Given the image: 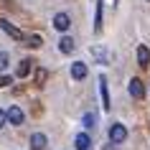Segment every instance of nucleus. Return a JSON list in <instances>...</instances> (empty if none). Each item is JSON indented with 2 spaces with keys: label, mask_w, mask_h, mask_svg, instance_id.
Here are the masks:
<instances>
[{
  "label": "nucleus",
  "mask_w": 150,
  "mask_h": 150,
  "mask_svg": "<svg viewBox=\"0 0 150 150\" xmlns=\"http://www.w3.org/2000/svg\"><path fill=\"white\" fill-rule=\"evenodd\" d=\"M69 25H71V18L69 16H66V13H56V16H54V28H56V31H69Z\"/></svg>",
  "instance_id": "39448f33"
},
{
  "label": "nucleus",
  "mask_w": 150,
  "mask_h": 150,
  "mask_svg": "<svg viewBox=\"0 0 150 150\" xmlns=\"http://www.w3.org/2000/svg\"><path fill=\"white\" fill-rule=\"evenodd\" d=\"M74 48H76L74 38H71V36H61V41H59V51H61V54H74Z\"/></svg>",
  "instance_id": "1a4fd4ad"
},
{
  "label": "nucleus",
  "mask_w": 150,
  "mask_h": 150,
  "mask_svg": "<svg viewBox=\"0 0 150 150\" xmlns=\"http://www.w3.org/2000/svg\"><path fill=\"white\" fill-rule=\"evenodd\" d=\"M25 43H28L31 48H38V46H41V36H28V41H25Z\"/></svg>",
  "instance_id": "dca6fc26"
},
{
  "label": "nucleus",
  "mask_w": 150,
  "mask_h": 150,
  "mask_svg": "<svg viewBox=\"0 0 150 150\" xmlns=\"http://www.w3.org/2000/svg\"><path fill=\"white\" fill-rule=\"evenodd\" d=\"M125 140H127V127L122 125V122H115V125L110 127V142H115V145H122Z\"/></svg>",
  "instance_id": "f257e3e1"
},
{
  "label": "nucleus",
  "mask_w": 150,
  "mask_h": 150,
  "mask_svg": "<svg viewBox=\"0 0 150 150\" xmlns=\"http://www.w3.org/2000/svg\"><path fill=\"white\" fill-rule=\"evenodd\" d=\"M137 64L140 66H148L150 64V48L148 46H137Z\"/></svg>",
  "instance_id": "f8f14e48"
},
{
  "label": "nucleus",
  "mask_w": 150,
  "mask_h": 150,
  "mask_svg": "<svg viewBox=\"0 0 150 150\" xmlns=\"http://www.w3.org/2000/svg\"><path fill=\"white\" fill-rule=\"evenodd\" d=\"M28 71H31V59H21V64H18V76L23 79V76H28Z\"/></svg>",
  "instance_id": "ddd939ff"
},
{
  "label": "nucleus",
  "mask_w": 150,
  "mask_h": 150,
  "mask_svg": "<svg viewBox=\"0 0 150 150\" xmlns=\"http://www.w3.org/2000/svg\"><path fill=\"white\" fill-rule=\"evenodd\" d=\"M94 115H92V112H87V115H84V117H81V122H84V127H87V130H89V127H94Z\"/></svg>",
  "instance_id": "2eb2a0df"
},
{
  "label": "nucleus",
  "mask_w": 150,
  "mask_h": 150,
  "mask_svg": "<svg viewBox=\"0 0 150 150\" xmlns=\"http://www.w3.org/2000/svg\"><path fill=\"white\" fill-rule=\"evenodd\" d=\"M130 97L132 99H142L145 97V84H142V79H137V76L130 79Z\"/></svg>",
  "instance_id": "f03ea898"
},
{
  "label": "nucleus",
  "mask_w": 150,
  "mask_h": 150,
  "mask_svg": "<svg viewBox=\"0 0 150 150\" xmlns=\"http://www.w3.org/2000/svg\"><path fill=\"white\" fill-rule=\"evenodd\" d=\"M0 28H3V31L8 33V36H13V38H16V41H23V33L18 31L16 25H10L8 21H0Z\"/></svg>",
  "instance_id": "9d476101"
},
{
  "label": "nucleus",
  "mask_w": 150,
  "mask_h": 150,
  "mask_svg": "<svg viewBox=\"0 0 150 150\" xmlns=\"http://www.w3.org/2000/svg\"><path fill=\"white\" fill-rule=\"evenodd\" d=\"M5 115H8V122H10V125H16V127H21V125L25 122V115H23L21 107H10Z\"/></svg>",
  "instance_id": "7ed1b4c3"
},
{
  "label": "nucleus",
  "mask_w": 150,
  "mask_h": 150,
  "mask_svg": "<svg viewBox=\"0 0 150 150\" xmlns=\"http://www.w3.org/2000/svg\"><path fill=\"white\" fill-rule=\"evenodd\" d=\"M94 31H102V0L97 3V18H94Z\"/></svg>",
  "instance_id": "4468645a"
},
{
  "label": "nucleus",
  "mask_w": 150,
  "mask_h": 150,
  "mask_svg": "<svg viewBox=\"0 0 150 150\" xmlns=\"http://www.w3.org/2000/svg\"><path fill=\"white\" fill-rule=\"evenodd\" d=\"M46 145H48V140H46L43 132H33L31 135V150H43Z\"/></svg>",
  "instance_id": "6e6552de"
},
{
  "label": "nucleus",
  "mask_w": 150,
  "mask_h": 150,
  "mask_svg": "<svg viewBox=\"0 0 150 150\" xmlns=\"http://www.w3.org/2000/svg\"><path fill=\"white\" fill-rule=\"evenodd\" d=\"M92 56L97 59V64H110V51L104 46H92Z\"/></svg>",
  "instance_id": "423d86ee"
},
{
  "label": "nucleus",
  "mask_w": 150,
  "mask_h": 150,
  "mask_svg": "<svg viewBox=\"0 0 150 150\" xmlns=\"http://www.w3.org/2000/svg\"><path fill=\"white\" fill-rule=\"evenodd\" d=\"M99 97H102V107L110 112L112 102H110V89H107V79L104 76H99Z\"/></svg>",
  "instance_id": "20e7f679"
},
{
  "label": "nucleus",
  "mask_w": 150,
  "mask_h": 150,
  "mask_svg": "<svg viewBox=\"0 0 150 150\" xmlns=\"http://www.w3.org/2000/svg\"><path fill=\"white\" fill-rule=\"evenodd\" d=\"M71 76H74L76 81H81L84 76H87V64L84 61H74L71 64Z\"/></svg>",
  "instance_id": "0eeeda50"
},
{
  "label": "nucleus",
  "mask_w": 150,
  "mask_h": 150,
  "mask_svg": "<svg viewBox=\"0 0 150 150\" xmlns=\"http://www.w3.org/2000/svg\"><path fill=\"white\" fill-rule=\"evenodd\" d=\"M0 87H10V76H5V74H0Z\"/></svg>",
  "instance_id": "6ab92c4d"
},
{
  "label": "nucleus",
  "mask_w": 150,
  "mask_h": 150,
  "mask_svg": "<svg viewBox=\"0 0 150 150\" xmlns=\"http://www.w3.org/2000/svg\"><path fill=\"white\" fill-rule=\"evenodd\" d=\"M74 145H76V150H89L92 140H89V135H87V132H79L76 137H74Z\"/></svg>",
  "instance_id": "9b49d317"
},
{
  "label": "nucleus",
  "mask_w": 150,
  "mask_h": 150,
  "mask_svg": "<svg viewBox=\"0 0 150 150\" xmlns=\"http://www.w3.org/2000/svg\"><path fill=\"white\" fill-rule=\"evenodd\" d=\"M46 76H48V71H46V69H38V71H36V81H38V84L46 79Z\"/></svg>",
  "instance_id": "a211bd4d"
},
{
  "label": "nucleus",
  "mask_w": 150,
  "mask_h": 150,
  "mask_svg": "<svg viewBox=\"0 0 150 150\" xmlns=\"http://www.w3.org/2000/svg\"><path fill=\"white\" fill-rule=\"evenodd\" d=\"M148 3H150V0H148Z\"/></svg>",
  "instance_id": "412c9836"
},
{
  "label": "nucleus",
  "mask_w": 150,
  "mask_h": 150,
  "mask_svg": "<svg viewBox=\"0 0 150 150\" xmlns=\"http://www.w3.org/2000/svg\"><path fill=\"white\" fill-rule=\"evenodd\" d=\"M3 125H8V115L0 110V127H3Z\"/></svg>",
  "instance_id": "aec40b11"
},
{
  "label": "nucleus",
  "mask_w": 150,
  "mask_h": 150,
  "mask_svg": "<svg viewBox=\"0 0 150 150\" xmlns=\"http://www.w3.org/2000/svg\"><path fill=\"white\" fill-rule=\"evenodd\" d=\"M8 54H5V51H0V71H5V69H8Z\"/></svg>",
  "instance_id": "f3484780"
}]
</instances>
